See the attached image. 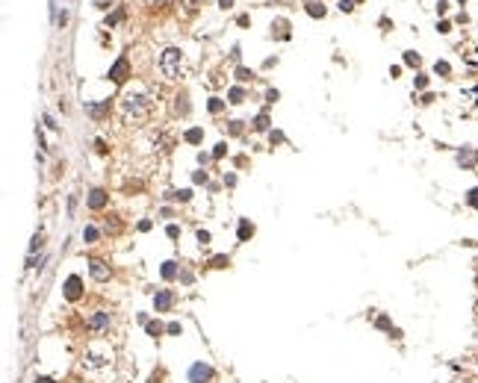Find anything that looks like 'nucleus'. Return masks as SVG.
<instances>
[{"label":"nucleus","mask_w":478,"mask_h":383,"mask_svg":"<svg viewBox=\"0 0 478 383\" xmlns=\"http://www.w3.org/2000/svg\"><path fill=\"white\" fill-rule=\"evenodd\" d=\"M159 68H162V74H165L168 80H174V77L180 74V50H177V47H168V50L162 53Z\"/></svg>","instance_id":"nucleus-1"},{"label":"nucleus","mask_w":478,"mask_h":383,"mask_svg":"<svg viewBox=\"0 0 478 383\" xmlns=\"http://www.w3.org/2000/svg\"><path fill=\"white\" fill-rule=\"evenodd\" d=\"M124 112H127V115H145V112H148V100L142 95H130L127 100H124Z\"/></svg>","instance_id":"nucleus-2"},{"label":"nucleus","mask_w":478,"mask_h":383,"mask_svg":"<svg viewBox=\"0 0 478 383\" xmlns=\"http://www.w3.org/2000/svg\"><path fill=\"white\" fill-rule=\"evenodd\" d=\"M213 381V369L204 363H195L189 369V383H210Z\"/></svg>","instance_id":"nucleus-3"},{"label":"nucleus","mask_w":478,"mask_h":383,"mask_svg":"<svg viewBox=\"0 0 478 383\" xmlns=\"http://www.w3.org/2000/svg\"><path fill=\"white\" fill-rule=\"evenodd\" d=\"M80 295H83V280H80L77 274H71V277L65 280V298H68V301H77Z\"/></svg>","instance_id":"nucleus-4"},{"label":"nucleus","mask_w":478,"mask_h":383,"mask_svg":"<svg viewBox=\"0 0 478 383\" xmlns=\"http://www.w3.org/2000/svg\"><path fill=\"white\" fill-rule=\"evenodd\" d=\"M171 304H174V295H171L168 289L157 292V298H154V307H157V313H168V310H171Z\"/></svg>","instance_id":"nucleus-5"},{"label":"nucleus","mask_w":478,"mask_h":383,"mask_svg":"<svg viewBox=\"0 0 478 383\" xmlns=\"http://www.w3.org/2000/svg\"><path fill=\"white\" fill-rule=\"evenodd\" d=\"M109 324H112L109 313H95V316L89 319V327H92L95 333H103V330H109Z\"/></svg>","instance_id":"nucleus-6"},{"label":"nucleus","mask_w":478,"mask_h":383,"mask_svg":"<svg viewBox=\"0 0 478 383\" xmlns=\"http://www.w3.org/2000/svg\"><path fill=\"white\" fill-rule=\"evenodd\" d=\"M127 71H130V65H127V59H118V62L109 68V77L115 80V83H124L127 80Z\"/></svg>","instance_id":"nucleus-7"},{"label":"nucleus","mask_w":478,"mask_h":383,"mask_svg":"<svg viewBox=\"0 0 478 383\" xmlns=\"http://www.w3.org/2000/svg\"><path fill=\"white\" fill-rule=\"evenodd\" d=\"M89 265H92V277L95 280H109V265L103 259H92Z\"/></svg>","instance_id":"nucleus-8"},{"label":"nucleus","mask_w":478,"mask_h":383,"mask_svg":"<svg viewBox=\"0 0 478 383\" xmlns=\"http://www.w3.org/2000/svg\"><path fill=\"white\" fill-rule=\"evenodd\" d=\"M89 206H92V209H103V206H106V192L103 189L89 192Z\"/></svg>","instance_id":"nucleus-9"},{"label":"nucleus","mask_w":478,"mask_h":383,"mask_svg":"<svg viewBox=\"0 0 478 383\" xmlns=\"http://www.w3.org/2000/svg\"><path fill=\"white\" fill-rule=\"evenodd\" d=\"M458 162H461V165H464V168H473V165H476V154H473V151H467V148H464V151H461V154H458Z\"/></svg>","instance_id":"nucleus-10"},{"label":"nucleus","mask_w":478,"mask_h":383,"mask_svg":"<svg viewBox=\"0 0 478 383\" xmlns=\"http://www.w3.org/2000/svg\"><path fill=\"white\" fill-rule=\"evenodd\" d=\"M307 15H313V18H325V6L316 3V0H310V3H307Z\"/></svg>","instance_id":"nucleus-11"},{"label":"nucleus","mask_w":478,"mask_h":383,"mask_svg":"<svg viewBox=\"0 0 478 383\" xmlns=\"http://www.w3.org/2000/svg\"><path fill=\"white\" fill-rule=\"evenodd\" d=\"M174 274H177V262H162V277L171 280Z\"/></svg>","instance_id":"nucleus-12"},{"label":"nucleus","mask_w":478,"mask_h":383,"mask_svg":"<svg viewBox=\"0 0 478 383\" xmlns=\"http://www.w3.org/2000/svg\"><path fill=\"white\" fill-rule=\"evenodd\" d=\"M251 233H254V227H251V224H248V221H245V218H242V221H239V239L245 242V239H248Z\"/></svg>","instance_id":"nucleus-13"},{"label":"nucleus","mask_w":478,"mask_h":383,"mask_svg":"<svg viewBox=\"0 0 478 383\" xmlns=\"http://www.w3.org/2000/svg\"><path fill=\"white\" fill-rule=\"evenodd\" d=\"M201 139H204V133H201V130H198V127H195V130H189V133H186V142H192V145H198Z\"/></svg>","instance_id":"nucleus-14"},{"label":"nucleus","mask_w":478,"mask_h":383,"mask_svg":"<svg viewBox=\"0 0 478 383\" xmlns=\"http://www.w3.org/2000/svg\"><path fill=\"white\" fill-rule=\"evenodd\" d=\"M227 97H230V103H242L245 92H242V89H230V92H227Z\"/></svg>","instance_id":"nucleus-15"},{"label":"nucleus","mask_w":478,"mask_h":383,"mask_svg":"<svg viewBox=\"0 0 478 383\" xmlns=\"http://www.w3.org/2000/svg\"><path fill=\"white\" fill-rule=\"evenodd\" d=\"M254 130H269V115H257Z\"/></svg>","instance_id":"nucleus-16"},{"label":"nucleus","mask_w":478,"mask_h":383,"mask_svg":"<svg viewBox=\"0 0 478 383\" xmlns=\"http://www.w3.org/2000/svg\"><path fill=\"white\" fill-rule=\"evenodd\" d=\"M168 197H174V200H189V197H192V192H189V189H183V192H171Z\"/></svg>","instance_id":"nucleus-17"},{"label":"nucleus","mask_w":478,"mask_h":383,"mask_svg":"<svg viewBox=\"0 0 478 383\" xmlns=\"http://www.w3.org/2000/svg\"><path fill=\"white\" fill-rule=\"evenodd\" d=\"M83 239H86V242H95V239H97V227H86V230H83Z\"/></svg>","instance_id":"nucleus-18"},{"label":"nucleus","mask_w":478,"mask_h":383,"mask_svg":"<svg viewBox=\"0 0 478 383\" xmlns=\"http://www.w3.org/2000/svg\"><path fill=\"white\" fill-rule=\"evenodd\" d=\"M227 262H230L227 256H213V259H210V265H213V268H224Z\"/></svg>","instance_id":"nucleus-19"},{"label":"nucleus","mask_w":478,"mask_h":383,"mask_svg":"<svg viewBox=\"0 0 478 383\" xmlns=\"http://www.w3.org/2000/svg\"><path fill=\"white\" fill-rule=\"evenodd\" d=\"M148 333H151V336H159V333H162V324H159V321H148Z\"/></svg>","instance_id":"nucleus-20"},{"label":"nucleus","mask_w":478,"mask_h":383,"mask_svg":"<svg viewBox=\"0 0 478 383\" xmlns=\"http://www.w3.org/2000/svg\"><path fill=\"white\" fill-rule=\"evenodd\" d=\"M467 203H470V206H476L478 209V186L473 192H470V194H467Z\"/></svg>","instance_id":"nucleus-21"},{"label":"nucleus","mask_w":478,"mask_h":383,"mask_svg":"<svg viewBox=\"0 0 478 383\" xmlns=\"http://www.w3.org/2000/svg\"><path fill=\"white\" fill-rule=\"evenodd\" d=\"M236 77H239V80H251V77H254V74H251V71H248V68H236Z\"/></svg>","instance_id":"nucleus-22"},{"label":"nucleus","mask_w":478,"mask_h":383,"mask_svg":"<svg viewBox=\"0 0 478 383\" xmlns=\"http://www.w3.org/2000/svg\"><path fill=\"white\" fill-rule=\"evenodd\" d=\"M222 100H219V97H213V100H210V112H222Z\"/></svg>","instance_id":"nucleus-23"},{"label":"nucleus","mask_w":478,"mask_h":383,"mask_svg":"<svg viewBox=\"0 0 478 383\" xmlns=\"http://www.w3.org/2000/svg\"><path fill=\"white\" fill-rule=\"evenodd\" d=\"M41 248V236H32V245H30V254H35Z\"/></svg>","instance_id":"nucleus-24"},{"label":"nucleus","mask_w":478,"mask_h":383,"mask_svg":"<svg viewBox=\"0 0 478 383\" xmlns=\"http://www.w3.org/2000/svg\"><path fill=\"white\" fill-rule=\"evenodd\" d=\"M340 9H343V12H351V9H354V0H340Z\"/></svg>","instance_id":"nucleus-25"},{"label":"nucleus","mask_w":478,"mask_h":383,"mask_svg":"<svg viewBox=\"0 0 478 383\" xmlns=\"http://www.w3.org/2000/svg\"><path fill=\"white\" fill-rule=\"evenodd\" d=\"M224 151H227V145H216V151H213V157H216V160H219V157H224Z\"/></svg>","instance_id":"nucleus-26"},{"label":"nucleus","mask_w":478,"mask_h":383,"mask_svg":"<svg viewBox=\"0 0 478 383\" xmlns=\"http://www.w3.org/2000/svg\"><path fill=\"white\" fill-rule=\"evenodd\" d=\"M425 86H428V77H425V74H419V77H416V89H425Z\"/></svg>","instance_id":"nucleus-27"},{"label":"nucleus","mask_w":478,"mask_h":383,"mask_svg":"<svg viewBox=\"0 0 478 383\" xmlns=\"http://www.w3.org/2000/svg\"><path fill=\"white\" fill-rule=\"evenodd\" d=\"M405 62H408V65H419V56H416V53H405Z\"/></svg>","instance_id":"nucleus-28"},{"label":"nucleus","mask_w":478,"mask_h":383,"mask_svg":"<svg viewBox=\"0 0 478 383\" xmlns=\"http://www.w3.org/2000/svg\"><path fill=\"white\" fill-rule=\"evenodd\" d=\"M198 242H201V245H207V242H210V233H207V230H201V233H198Z\"/></svg>","instance_id":"nucleus-29"},{"label":"nucleus","mask_w":478,"mask_h":383,"mask_svg":"<svg viewBox=\"0 0 478 383\" xmlns=\"http://www.w3.org/2000/svg\"><path fill=\"white\" fill-rule=\"evenodd\" d=\"M434 71H437V74H449V65L446 62H437V65H434Z\"/></svg>","instance_id":"nucleus-30"},{"label":"nucleus","mask_w":478,"mask_h":383,"mask_svg":"<svg viewBox=\"0 0 478 383\" xmlns=\"http://www.w3.org/2000/svg\"><path fill=\"white\" fill-rule=\"evenodd\" d=\"M118 21H121V12H115V15H109V18H106V24H118Z\"/></svg>","instance_id":"nucleus-31"},{"label":"nucleus","mask_w":478,"mask_h":383,"mask_svg":"<svg viewBox=\"0 0 478 383\" xmlns=\"http://www.w3.org/2000/svg\"><path fill=\"white\" fill-rule=\"evenodd\" d=\"M165 330H168V333H180V324H177V321H171V324H168Z\"/></svg>","instance_id":"nucleus-32"},{"label":"nucleus","mask_w":478,"mask_h":383,"mask_svg":"<svg viewBox=\"0 0 478 383\" xmlns=\"http://www.w3.org/2000/svg\"><path fill=\"white\" fill-rule=\"evenodd\" d=\"M219 6H222V9H230V6H233V0H219Z\"/></svg>","instance_id":"nucleus-33"},{"label":"nucleus","mask_w":478,"mask_h":383,"mask_svg":"<svg viewBox=\"0 0 478 383\" xmlns=\"http://www.w3.org/2000/svg\"><path fill=\"white\" fill-rule=\"evenodd\" d=\"M35 383H53V381H50V378H38Z\"/></svg>","instance_id":"nucleus-34"}]
</instances>
